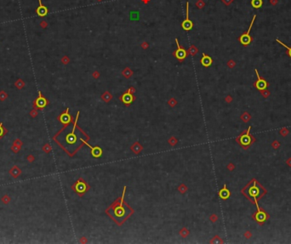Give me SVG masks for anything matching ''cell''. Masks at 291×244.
<instances>
[{
  "label": "cell",
  "mask_w": 291,
  "mask_h": 244,
  "mask_svg": "<svg viewBox=\"0 0 291 244\" xmlns=\"http://www.w3.org/2000/svg\"><path fill=\"white\" fill-rule=\"evenodd\" d=\"M255 18H256V15H254L253 19H252V21H251V23H250V26L249 27L248 31H247L246 32H244L243 34H242L240 37H239V39H238L239 42H240L243 45H244V46L249 45V44L252 42V38H251V36L250 35V31H251V28H252V26H253V24L254 22Z\"/></svg>",
  "instance_id": "obj_1"
},
{
  "label": "cell",
  "mask_w": 291,
  "mask_h": 244,
  "mask_svg": "<svg viewBox=\"0 0 291 244\" xmlns=\"http://www.w3.org/2000/svg\"><path fill=\"white\" fill-rule=\"evenodd\" d=\"M250 129H251V127H249V129L247 130L246 134L241 135L239 139H238V141L240 143V145H242L243 147H248L251 144V137L250 135Z\"/></svg>",
  "instance_id": "obj_3"
},
{
  "label": "cell",
  "mask_w": 291,
  "mask_h": 244,
  "mask_svg": "<svg viewBox=\"0 0 291 244\" xmlns=\"http://www.w3.org/2000/svg\"><path fill=\"white\" fill-rule=\"evenodd\" d=\"M2 201H3V203H5V204H8V203L10 202V197L9 196L5 195V196H3L2 197Z\"/></svg>",
  "instance_id": "obj_25"
},
{
  "label": "cell",
  "mask_w": 291,
  "mask_h": 244,
  "mask_svg": "<svg viewBox=\"0 0 291 244\" xmlns=\"http://www.w3.org/2000/svg\"><path fill=\"white\" fill-rule=\"evenodd\" d=\"M21 146H19V145H14V144H13V145L11 146V150H12L13 152H15V153H17V152H20V150H21Z\"/></svg>",
  "instance_id": "obj_23"
},
{
  "label": "cell",
  "mask_w": 291,
  "mask_h": 244,
  "mask_svg": "<svg viewBox=\"0 0 291 244\" xmlns=\"http://www.w3.org/2000/svg\"><path fill=\"white\" fill-rule=\"evenodd\" d=\"M62 61L63 64H67L69 62V59L66 56H64L63 58H62Z\"/></svg>",
  "instance_id": "obj_33"
},
{
  "label": "cell",
  "mask_w": 291,
  "mask_h": 244,
  "mask_svg": "<svg viewBox=\"0 0 291 244\" xmlns=\"http://www.w3.org/2000/svg\"><path fill=\"white\" fill-rule=\"evenodd\" d=\"M276 41H277L279 43H280L282 46H283L284 48H286V50H287V54H288V55H289V56H290V57L291 58V47H289V46H287L286 44H284L283 43H282V42H281V41H280L279 39H276Z\"/></svg>",
  "instance_id": "obj_21"
},
{
  "label": "cell",
  "mask_w": 291,
  "mask_h": 244,
  "mask_svg": "<svg viewBox=\"0 0 291 244\" xmlns=\"http://www.w3.org/2000/svg\"><path fill=\"white\" fill-rule=\"evenodd\" d=\"M7 98H8V94L6 92H4L3 90H1L0 91V101H4Z\"/></svg>",
  "instance_id": "obj_22"
},
{
  "label": "cell",
  "mask_w": 291,
  "mask_h": 244,
  "mask_svg": "<svg viewBox=\"0 0 291 244\" xmlns=\"http://www.w3.org/2000/svg\"><path fill=\"white\" fill-rule=\"evenodd\" d=\"M181 27L185 31H190L191 29L193 27V23L189 19V3L188 2H187V18L181 23Z\"/></svg>",
  "instance_id": "obj_4"
},
{
  "label": "cell",
  "mask_w": 291,
  "mask_h": 244,
  "mask_svg": "<svg viewBox=\"0 0 291 244\" xmlns=\"http://www.w3.org/2000/svg\"><path fill=\"white\" fill-rule=\"evenodd\" d=\"M254 218H255V220H256L257 222L262 224L264 221H266L267 218H266V214L265 212H262V211H261V210H258L257 214L254 215Z\"/></svg>",
  "instance_id": "obj_14"
},
{
  "label": "cell",
  "mask_w": 291,
  "mask_h": 244,
  "mask_svg": "<svg viewBox=\"0 0 291 244\" xmlns=\"http://www.w3.org/2000/svg\"><path fill=\"white\" fill-rule=\"evenodd\" d=\"M34 156H32V155H29L28 156H26V160L29 162V163H32L33 161H34Z\"/></svg>",
  "instance_id": "obj_30"
},
{
  "label": "cell",
  "mask_w": 291,
  "mask_h": 244,
  "mask_svg": "<svg viewBox=\"0 0 291 244\" xmlns=\"http://www.w3.org/2000/svg\"><path fill=\"white\" fill-rule=\"evenodd\" d=\"M38 3H39V6H38V8H37V10H36V13L40 17H44L45 15H47L49 10H48L47 7L44 6L42 3V0H38Z\"/></svg>",
  "instance_id": "obj_9"
},
{
  "label": "cell",
  "mask_w": 291,
  "mask_h": 244,
  "mask_svg": "<svg viewBox=\"0 0 291 244\" xmlns=\"http://www.w3.org/2000/svg\"><path fill=\"white\" fill-rule=\"evenodd\" d=\"M40 26L42 27V28H46L47 26H48V23L45 21H42L41 22H40Z\"/></svg>",
  "instance_id": "obj_32"
},
{
  "label": "cell",
  "mask_w": 291,
  "mask_h": 244,
  "mask_svg": "<svg viewBox=\"0 0 291 244\" xmlns=\"http://www.w3.org/2000/svg\"><path fill=\"white\" fill-rule=\"evenodd\" d=\"M230 196H231L230 191L227 188V185H224V187L221 190H220V192H219V196L223 200H227L230 197Z\"/></svg>",
  "instance_id": "obj_11"
},
{
  "label": "cell",
  "mask_w": 291,
  "mask_h": 244,
  "mask_svg": "<svg viewBox=\"0 0 291 244\" xmlns=\"http://www.w3.org/2000/svg\"><path fill=\"white\" fill-rule=\"evenodd\" d=\"M123 74H124V77H129L130 76H131V74H132V72H131V71L129 69V68H126L124 71V72H123Z\"/></svg>",
  "instance_id": "obj_27"
},
{
  "label": "cell",
  "mask_w": 291,
  "mask_h": 244,
  "mask_svg": "<svg viewBox=\"0 0 291 244\" xmlns=\"http://www.w3.org/2000/svg\"><path fill=\"white\" fill-rule=\"evenodd\" d=\"M121 100H122L123 102L124 103V104H126V105H129V104H130V103L133 101L134 97H133V95L130 94V90H129L127 93L124 94L121 96Z\"/></svg>",
  "instance_id": "obj_12"
},
{
  "label": "cell",
  "mask_w": 291,
  "mask_h": 244,
  "mask_svg": "<svg viewBox=\"0 0 291 244\" xmlns=\"http://www.w3.org/2000/svg\"><path fill=\"white\" fill-rule=\"evenodd\" d=\"M6 133H7V130L4 129V128H3V126H2V123H0V139L3 137V134H5Z\"/></svg>",
  "instance_id": "obj_26"
},
{
  "label": "cell",
  "mask_w": 291,
  "mask_h": 244,
  "mask_svg": "<svg viewBox=\"0 0 291 244\" xmlns=\"http://www.w3.org/2000/svg\"><path fill=\"white\" fill-rule=\"evenodd\" d=\"M75 190H76L77 192L78 193L84 192L86 191V185H85V183L77 181L76 185H75Z\"/></svg>",
  "instance_id": "obj_16"
},
{
  "label": "cell",
  "mask_w": 291,
  "mask_h": 244,
  "mask_svg": "<svg viewBox=\"0 0 291 244\" xmlns=\"http://www.w3.org/2000/svg\"><path fill=\"white\" fill-rule=\"evenodd\" d=\"M30 115L32 116V117H36V116H38V111H37V109H36V108H33V109L32 110V112H30Z\"/></svg>",
  "instance_id": "obj_28"
},
{
  "label": "cell",
  "mask_w": 291,
  "mask_h": 244,
  "mask_svg": "<svg viewBox=\"0 0 291 244\" xmlns=\"http://www.w3.org/2000/svg\"><path fill=\"white\" fill-rule=\"evenodd\" d=\"M249 192H250V196L253 197L254 199V201H255V203H256V205H257V207H258V210H260V208H259V206H258V204H257V200H256L257 196H259V194H260V191H259V188L256 186V185H255V184H254L253 186L250 188V191H249Z\"/></svg>",
  "instance_id": "obj_10"
},
{
  "label": "cell",
  "mask_w": 291,
  "mask_h": 244,
  "mask_svg": "<svg viewBox=\"0 0 291 244\" xmlns=\"http://www.w3.org/2000/svg\"><path fill=\"white\" fill-rule=\"evenodd\" d=\"M125 191H126V187L124 188V193H123V196H122V200H121L120 205L118 206V207H117L114 209V214L116 215V217H122L125 214V209L123 207V200H124V195Z\"/></svg>",
  "instance_id": "obj_8"
},
{
  "label": "cell",
  "mask_w": 291,
  "mask_h": 244,
  "mask_svg": "<svg viewBox=\"0 0 291 244\" xmlns=\"http://www.w3.org/2000/svg\"><path fill=\"white\" fill-rule=\"evenodd\" d=\"M38 97L35 100V101H34V105H33V106H34V108H36V109H42V108H44V107H45L47 105H48V101L42 95V94H41V92L39 91V93H38Z\"/></svg>",
  "instance_id": "obj_5"
},
{
  "label": "cell",
  "mask_w": 291,
  "mask_h": 244,
  "mask_svg": "<svg viewBox=\"0 0 291 244\" xmlns=\"http://www.w3.org/2000/svg\"><path fill=\"white\" fill-rule=\"evenodd\" d=\"M24 86H25V82H24L22 79H18V80L15 82V87H16L18 90H21Z\"/></svg>",
  "instance_id": "obj_20"
},
{
  "label": "cell",
  "mask_w": 291,
  "mask_h": 244,
  "mask_svg": "<svg viewBox=\"0 0 291 244\" xmlns=\"http://www.w3.org/2000/svg\"><path fill=\"white\" fill-rule=\"evenodd\" d=\"M10 174L14 178H18L21 175V168H19L17 166H14L10 170Z\"/></svg>",
  "instance_id": "obj_17"
},
{
  "label": "cell",
  "mask_w": 291,
  "mask_h": 244,
  "mask_svg": "<svg viewBox=\"0 0 291 244\" xmlns=\"http://www.w3.org/2000/svg\"><path fill=\"white\" fill-rule=\"evenodd\" d=\"M254 72H255V73H256V76H257V81L255 82V83H254V86L256 87V89H257V90H261H261H266V88L268 87V83L266 82L265 79H263V78H261V77H260V75H259V73H258V71H257V69H255V70H254Z\"/></svg>",
  "instance_id": "obj_2"
},
{
  "label": "cell",
  "mask_w": 291,
  "mask_h": 244,
  "mask_svg": "<svg viewBox=\"0 0 291 244\" xmlns=\"http://www.w3.org/2000/svg\"><path fill=\"white\" fill-rule=\"evenodd\" d=\"M14 145H19V146H21L23 145V143L21 141H20L19 139H16L15 141H14Z\"/></svg>",
  "instance_id": "obj_31"
},
{
  "label": "cell",
  "mask_w": 291,
  "mask_h": 244,
  "mask_svg": "<svg viewBox=\"0 0 291 244\" xmlns=\"http://www.w3.org/2000/svg\"><path fill=\"white\" fill-rule=\"evenodd\" d=\"M204 2H203V0H198L197 1V3H196V6L198 8V9H203V7H204Z\"/></svg>",
  "instance_id": "obj_24"
},
{
  "label": "cell",
  "mask_w": 291,
  "mask_h": 244,
  "mask_svg": "<svg viewBox=\"0 0 291 244\" xmlns=\"http://www.w3.org/2000/svg\"><path fill=\"white\" fill-rule=\"evenodd\" d=\"M97 1H99V2H101V1H102V0H97Z\"/></svg>",
  "instance_id": "obj_34"
},
{
  "label": "cell",
  "mask_w": 291,
  "mask_h": 244,
  "mask_svg": "<svg viewBox=\"0 0 291 244\" xmlns=\"http://www.w3.org/2000/svg\"><path fill=\"white\" fill-rule=\"evenodd\" d=\"M43 150H44L45 152H50V150H51L50 145H45L43 147Z\"/></svg>",
  "instance_id": "obj_29"
},
{
  "label": "cell",
  "mask_w": 291,
  "mask_h": 244,
  "mask_svg": "<svg viewBox=\"0 0 291 244\" xmlns=\"http://www.w3.org/2000/svg\"><path fill=\"white\" fill-rule=\"evenodd\" d=\"M66 141L67 143H69V144H74V143H76L77 137L76 135H75V134H74V129L72 131L71 134H69L66 135Z\"/></svg>",
  "instance_id": "obj_18"
},
{
  "label": "cell",
  "mask_w": 291,
  "mask_h": 244,
  "mask_svg": "<svg viewBox=\"0 0 291 244\" xmlns=\"http://www.w3.org/2000/svg\"><path fill=\"white\" fill-rule=\"evenodd\" d=\"M263 1L262 0H251V5L254 9H259L262 6Z\"/></svg>",
  "instance_id": "obj_19"
},
{
  "label": "cell",
  "mask_w": 291,
  "mask_h": 244,
  "mask_svg": "<svg viewBox=\"0 0 291 244\" xmlns=\"http://www.w3.org/2000/svg\"><path fill=\"white\" fill-rule=\"evenodd\" d=\"M201 64H202L203 66H205V67L210 66L211 64H212V59H211L209 55H207L206 54L203 53V54L202 59H201Z\"/></svg>",
  "instance_id": "obj_15"
},
{
  "label": "cell",
  "mask_w": 291,
  "mask_h": 244,
  "mask_svg": "<svg viewBox=\"0 0 291 244\" xmlns=\"http://www.w3.org/2000/svg\"><path fill=\"white\" fill-rule=\"evenodd\" d=\"M80 141L82 142H84L87 146H89V148L91 149V155H92L94 157H95V158H97V157H101V156L102 155V149H101V147H99V146H95V147H93V146H91V145H89V143H86L83 139H80Z\"/></svg>",
  "instance_id": "obj_7"
},
{
  "label": "cell",
  "mask_w": 291,
  "mask_h": 244,
  "mask_svg": "<svg viewBox=\"0 0 291 244\" xmlns=\"http://www.w3.org/2000/svg\"><path fill=\"white\" fill-rule=\"evenodd\" d=\"M59 119H60V121H61L63 124H67V123H69L71 122V120H72V116L68 114V108L66 109V111L64 113H62V115L60 116Z\"/></svg>",
  "instance_id": "obj_13"
},
{
  "label": "cell",
  "mask_w": 291,
  "mask_h": 244,
  "mask_svg": "<svg viewBox=\"0 0 291 244\" xmlns=\"http://www.w3.org/2000/svg\"><path fill=\"white\" fill-rule=\"evenodd\" d=\"M176 42L178 49L176 50V51H174L173 54H174V55L177 58L179 61H183V60L187 57V51H186L183 48H181V47L180 46V44H179V41H178L177 39H176Z\"/></svg>",
  "instance_id": "obj_6"
}]
</instances>
